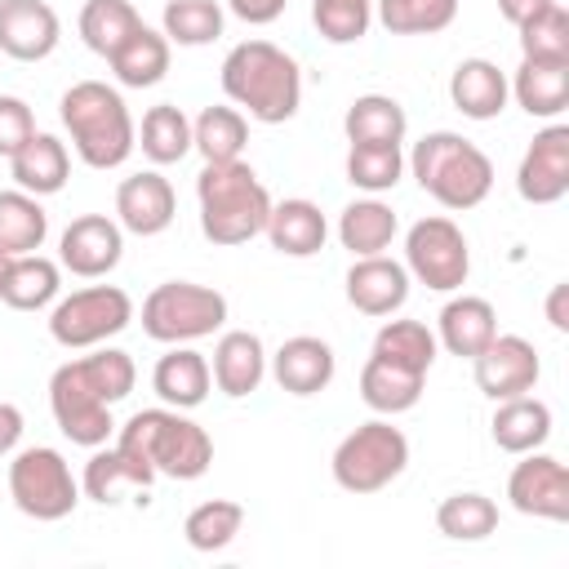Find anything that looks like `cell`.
Instances as JSON below:
<instances>
[{
	"instance_id": "18",
	"label": "cell",
	"mask_w": 569,
	"mask_h": 569,
	"mask_svg": "<svg viewBox=\"0 0 569 569\" xmlns=\"http://www.w3.org/2000/svg\"><path fill=\"white\" fill-rule=\"evenodd\" d=\"M347 302L360 316H396L409 302V271L387 253L356 258L347 271Z\"/></svg>"
},
{
	"instance_id": "10",
	"label": "cell",
	"mask_w": 569,
	"mask_h": 569,
	"mask_svg": "<svg viewBox=\"0 0 569 569\" xmlns=\"http://www.w3.org/2000/svg\"><path fill=\"white\" fill-rule=\"evenodd\" d=\"M405 271L436 293L462 289L471 276V244H467L462 227L445 213L418 218L405 231Z\"/></svg>"
},
{
	"instance_id": "48",
	"label": "cell",
	"mask_w": 569,
	"mask_h": 569,
	"mask_svg": "<svg viewBox=\"0 0 569 569\" xmlns=\"http://www.w3.org/2000/svg\"><path fill=\"white\" fill-rule=\"evenodd\" d=\"M284 4H289V0H227V9H231L240 22H249V27L276 22V18L284 13Z\"/></svg>"
},
{
	"instance_id": "35",
	"label": "cell",
	"mask_w": 569,
	"mask_h": 569,
	"mask_svg": "<svg viewBox=\"0 0 569 569\" xmlns=\"http://www.w3.org/2000/svg\"><path fill=\"white\" fill-rule=\"evenodd\" d=\"M49 236V213L31 191H0V249L4 253H36Z\"/></svg>"
},
{
	"instance_id": "22",
	"label": "cell",
	"mask_w": 569,
	"mask_h": 569,
	"mask_svg": "<svg viewBox=\"0 0 569 569\" xmlns=\"http://www.w3.org/2000/svg\"><path fill=\"white\" fill-rule=\"evenodd\" d=\"M507 89L520 102V111H529L538 120H556L569 107V62H560V58H520Z\"/></svg>"
},
{
	"instance_id": "49",
	"label": "cell",
	"mask_w": 569,
	"mask_h": 569,
	"mask_svg": "<svg viewBox=\"0 0 569 569\" xmlns=\"http://www.w3.org/2000/svg\"><path fill=\"white\" fill-rule=\"evenodd\" d=\"M22 409L18 405H9V400H0V458H9L13 449H18V440H22Z\"/></svg>"
},
{
	"instance_id": "40",
	"label": "cell",
	"mask_w": 569,
	"mask_h": 569,
	"mask_svg": "<svg viewBox=\"0 0 569 569\" xmlns=\"http://www.w3.org/2000/svg\"><path fill=\"white\" fill-rule=\"evenodd\" d=\"M240 525H244V507H240V502H231V498H209V502H200V507L187 511L182 538H187V547H196V551H222V547L236 542Z\"/></svg>"
},
{
	"instance_id": "26",
	"label": "cell",
	"mask_w": 569,
	"mask_h": 569,
	"mask_svg": "<svg viewBox=\"0 0 569 569\" xmlns=\"http://www.w3.org/2000/svg\"><path fill=\"white\" fill-rule=\"evenodd\" d=\"M507 98H511L507 76L489 58H462L453 67V76H449V102L467 120H493V116H502Z\"/></svg>"
},
{
	"instance_id": "6",
	"label": "cell",
	"mask_w": 569,
	"mask_h": 569,
	"mask_svg": "<svg viewBox=\"0 0 569 569\" xmlns=\"http://www.w3.org/2000/svg\"><path fill=\"white\" fill-rule=\"evenodd\" d=\"M227 325V298L196 280H164L142 298V333L151 342H200Z\"/></svg>"
},
{
	"instance_id": "1",
	"label": "cell",
	"mask_w": 569,
	"mask_h": 569,
	"mask_svg": "<svg viewBox=\"0 0 569 569\" xmlns=\"http://www.w3.org/2000/svg\"><path fill=\"white\" fill-rule=\"evenodd\" d=\"M222 93L258 124H284L302 107V71L271 40H240L222 58Z\"/></svg>"
},
{
	"instance_id": "32",
	"label": "cell",
	"mask_w": 569,
	"mask_h": 569,
	"mask_svg": "<svg viewBox=\"0 0 569 569\" xmlns=\"http://www.w3.org/2000/svg\"><path fill=\"white\" fill-rule=\"evenodd\" d=\"M58 289H62V267L36 249V253L13 258L9 276H4V289H0V302L13 307V311H40L58 298Z\"/></svg>"
},
{
	"instance_id": "41",
	"label": "cell",
	"mask_w": 569,
	"mask_h": 569,
	"mask_svg": "<svg viewBox=\"0 0 569 569\" xmlns=\"http://www.w3.org/2000/svg\"><path fill=\"white\" fill-rule=\"evenodd\" d=\"M160 31L169 44H182V49L213 44L222 36V4L218 0H169Z\"/></svg>"
},
{
	"instance_id": "29",
	"label": "cell",
	"mask_w": 569,
	"mask_h": 569,
	"mask_svg": "<svg viewBox=\"0 0 569 569\" xmlns=\"http://www.w3.org/2000/svg\"><path fill=\"white\" fill-rule=\"evenodd\" d=\"M396 231H400L396 209L382 204L378 196L351 200V204L338 213V240H342V249H351V258H369V253L391 249Z\"/></svg>"
},
{
	"instance_id": "47",
	"label": "cell",
	"mask_w": 569,
	"mask_h": 569,
	"mask_svg": "<svg viewBox=\"0 0 569 569\" xmlns=\"http://www.w3.org/2000/svg\"><path fill=\"white\" fill-rule=\"evenodd\" d=\"M31 133H36L31 107H27L22 98H13V93H0V156L9 160Z\"/></svg>"
},
{
	"instance_id": "23",
	"label": "cell",
	"mask_w": 569,
	"mask_h": 569,
	"mask_svg": "<svg viewBox=\"0 0 569 569\" xmlns=\"http://www.w3.org/2000/svg\"><path fill=\"white\" fill-rule=\"evenodd\" d=\"M498 333V311L489 298H476V293H462V298H449L436 316V342L449 351V356H476L485 351V342Z\"/></svg>"
},
{
	"instance_id": "44",
	"label": "cell",
	"mask_w": 569,
	"mask_h": 569,
	"mask_svg": "<svg viewBox=\"0 0 569 569\" xmlns=\"http://www.w3.org/2000/svg\"><path fill=\"white\" fill-rule=\"evenodd\" d=\"M311 22L329 44H356L373 22V0H311Z\"/></svg>"
},
{
	"instance_id": "43",
	"label": "cell",
	"mask_w": 569,
	"mask_h": 569,
	"mask_svg": "<svg viewBox=\"0 0 569 569\" xmlns=\"http://www.w3.org/2000/svg\"><path fill=\"white\" fill-rule=\"evenodd\" d=\"M405 178V151L400 147H387V142H351L347 151V182L378 196V191H391L396 182Z\"/></svg>"
},
{
	"instance_id": "8",
	"label": "cell",
	"mask_w": 569,
	"mask_h": 569,
	"mask_svg": "<svg viewBox=\"0 0 569 569\" xmlns=\"http://www.w3.org/2000/svg\"><path fill=\"white\" fill-rule=\"evenodd\" d=\"M9 498L22 516L31 520H67L80 502V480L71 476L67 458L49 445H31V449H13L9 462Z\"/></svg>"
},
{
	"instance_id": "30",
	"label": "cell",
	"mask_w": 569,
	"mask_h": 569,
	"mask_svg": "<svg viewBox=\"0 0 569 569\" xmlns=\"http://www.w3.org/2000/svg\"><path fill=\"white\" fill-rule=\"evenodd\" d=\"M422 382L427 373H413V369H400L382 356H369L365 369H360V400L373 409V413H405L418 405L422 396Z\"/></svg>"
},
{
	"instance_id": "3",
	"label": "cell",
	"mask_w": 569,
	"mask_h": 569,
	"mask_svg": "<svg viewBox=\"0 0 569 569\" xmlns=\"http://www.w3.org/2000/svg\"><path fill=\"white\" fill-rule=\"evenodd\" d=\"M196 200H200V231L213 244H249L253 236H262L267 213H271V196L258 182L253 164L244 160H218L204 164L196 178Z\"/></svg>"
},
{
	"instance_id": "14",
	"label": "cell",
	"mask_w": 569,
	"mask_h": 569,
	"mask_svg": "<svg viewBox=\"0 0 569 569\" xmlns=\"http://www.w3.org/2000/svg\"><path fill=\"white\" fill-rule=\"evenodd\" d=\"M507 498L520 516H538V520H569V471L560 458L551 453H520V462L507 476Z\"/></svg>"
},
{
	"instance_id": "21",
	"label": "cell",
	"mask_w": 569,
	"mask_h": 569,
	"mask_svg": "<svg viewBox=\"0 0 569 569\" xmlns=\"http://www.w3.org/2000/svg\"><path fill=\"white\" fill-rule=\"evenodd\" d=\"M262 236H267L271 249L284 253V258H311V253L325 249L329 222H325V213H320L316 200L293 196V200H280V204L271 200V213H267Z\"/></svg>"
},
{
	"instance_id": "37",
	"label": "cell",
	"mask_w": 569,
	"mask_h": 569,
	"mask_svg": "<svg viewBox=\"0 0 569 569\" xmlns=\"http://www.w3.org/2000/svg\"><path fill=\"white\" fill-rule=\"evenodd\" d=\"M138 27H142V13L129 0H84L80 9V40L98 58H111Z\"/></svg>"
},
{
	"instance_id": "13",
	"label": "cell",
	"mask_w": 569,
	"mask_h": 569,
	"mask_svg": "<svg viewBox=\"0 0 569 569\" xmlns=\"http://www.w3.org/2000/svg\"><path fill=\"white\" fill-rule=\"evenodd\" d=\"M120 258H124V227L107 213L71 218L62 240H58V267L80 276V280H98V276L116 271Z\"/></svg>"
},
{
	"instance_id": "50",
	"label": "cell",
	"mask_w": 569,
	"mask_h": 569,
	"mask_svg": "<svg viewBox=\"0 0 569 569\" xmlns=\"http://www.w3.org/2000/svg\"><path fill=\"white\" fill-rule=\"evenodd\" d=\"M547 320H551L556 333L569 329V284H565V280L551 284V293H547Z\"/></svg>"
},
{
	"instance_id": "42",
	"label": "cell",
	"mask_w": 569,
	"mask_h": 569,
	"mask_svg": "<svg viewBox=\"0 0 569 569\" xmlns=\"http://www.w3.org/2000/svg\"><path fill=\"white\" fill-rule=\"evenodd\" d=\"M373 18L391 36H436L458 18V0H373Z\"/></svg>"
},
{
	"instance_id": "52",
	"label": "cell",
	"mask_w": 569,
	"mask_h": 569,
	"mask_svg": "<svg viewBox=\"0 0 569 569\" xmlns=\"http://www.w3.org/2000/svg\"><path fill=\"white\" fill-rule=\"evenodd\" d=\"M9 267H13V253H4V249H0V289H4V276H9Z\"/></svg>"
},
{
	"instance_id": "17",
	"label": "cell",
	"mask_w": 569,
	"mask_h": 569,
	"mask_svg": "<svg viewBox=\"0 0 569 569\" xmlns=\"http://www.w3.org/2000/svg\"><path fill=\"white\" fill-rule=\"evenodd\" d=\"M178 213V196L164 173L142 169L116 187V222L133 236H160Z\"/></svg>"
},
{
	"instance_id": "16",
	"label": "cell",
	"mask_w": 569,
	"mask_h": 569,
	"mask_svg": "<svg viewBox=\"0 0 569 569\" xmlns=\"http://www.w3.org/2000/svg\"><path fill=\"white\" fill-rule=\"evenodd\" d=\"M62 22L44 0H0V53L13 62H40L58 49Z\"/></svg>"
},
{
	"instance_id": "36",
	"label": "cell",
	"mask_w": 569,
	"mask_h": 569,
	"mask_svg": "<svg viewBox=\"0 0 569 569\" xmlns=\"http://www.w3.org/2000/svg\"><path fill=\"white\" fill-rule=\"evenodd\" d=\"M436 333L422 325V320H382V329L373 333V351L369 356H382L400 369H413V373H427L436 365Z\"/></svg>"
},
{
	"instance_id": "46",
	"label": "cell",
	"mask_w": 569,
	"mask_h": 569,
	"mask_svg": "<svg viewBox=\"0 0 569 569\" xmlns=\"http://www.w3.org/2000/svg\"><path fill=\"white\" fill-rule=\"evenodd\" d=\"M520 31V53L525 58H560L569 62V13L556 4H547L542 13H533L529 22L516 27Z\"/></svg>"
},
{
	"instance_id": "51",
	"label": "cell",
	"mask_w": 569,
	"mask_h": 569,
	"mask_svg": "<svg viewBox=\"0 0 569 569\" xmlns=\"http://www.w3.org/2000/svg\"><path fill=\"white\" fill-rule=\"evenodd\" d=\"M547 4H556V0H498V13H502L511 27H520V22H529L533 13H542Z\"/></svg>"
},
{
	"instance_id": "28",
	"label": "cell",
	"mask_w": 569,
	"mask_h": 569,
	"mask_svg": "<svg viewBox=\"0 0 569 569\" xmlns=\"http://www.w3.org/2000/svg\"><path fill=\"white\" fill-rule=\"evenodd\" d=\"M489 431H493V445L502 453H529V449H542L547 436H551V409L538 400V396H511V400H498L493 418H489Z\"/></svg>"
},
{
	"instance_id": "45",
	"label": "cell",
	"mask_w": 569,
	"mask_h": 569,
	"mask_svg": "<svg viewBox=\"0 0 569 569\" xmlns=\"http://www.w3.org/2000/svg\"><path fill=\"white\" fill-rule=\"evenodd\" d=\"M80 369L84 378L93 382V391L107 400V405H120L133 382H138V369H133V356L120 351V347H98L93 356H80Z\"/></svg>"
},
{
	"instance_id": "33",
	"label": "cell",
	"mask_w": 569,
	"mask_h": 569,
	"mask_svg": "<svg viewBox=\"0 0 569 569\" xmlns=\"http://www.w3.org/2000/svg\"><path fill=\"white\" fill-rule=\"evenodd\" d=\"M342 129H347V142H387V147H400L405 142V129H409V116L387 93H360L347 107Z\"/></svg>"
},
{
	"instance_id": "19",
	"label": "cell",
	"mask_w": 569,
	"mask_h": 569,
	"mask_svg": "<svg viewBox=\"0 0 569 569\" xmlns=\"http://www.w3.org/2000/svg\"><path fill=\"white\" fill-rule=\"evenodd\" d=\"M333 347L325 338H311V333H298V338H284L280 351L271 356V373L280 382V391L289 396H316L333 382Z\"/></svg>"
},
{
	"instance_id": "38",
	"label": "cell",
	"mask_w": 569,
	"mask_h": 569,
	"mask_svg": "<svg viewBox=\"0 0 569 569\" xmlns=\"http://www.w3.org/2000/svg\"><path fill=\"white\" fill-rule=\"evenodd\" d=\"M138 147H142V156L151 164H178L191 151V120H187V111L173 107V102H156L142 116Z\"/></svg>"
},
{
	"instance_id": "25",
	"label": "cell",
	"mask_w": 569,
	"mask_h": 569,
	"mask_svg": "<svg viewBox=\"0 0 569 569\" xmlns=\"http://www.w3.org/2000/svg\"><path fill=\"white\" fill-rule=\"evenodd\" d=\"M151 387H156V396H160L169 409H196V405H204V396H209V387H213V373H209V360H204L196 347L178 342V347H169V351L156 360Z\"/></svg>"
},
{
	"instance_id": "20",
	"label": "cell",
	"mask_w": 569,
	"mask_h": 569,
	"mask_svg": "<svg viewBox=\"0 0 569 569\" xmlns=\"http://www.w3.org/2000/svg\"><path fill=\"white\" fill-rule=\"evenodd\" d=\"M151 480H156V471H151L147 462H138V458L124 453L120 445H111V449L98 445L93 458L84 462L80 493L93 498V502H102V507H116V502H124V498H133V493H147Z\"/></svg>"
},
{
	"instance_id": "39",
	"label": "cell",
	"mask_w": 569,
	"mask_h": 569,
	"mask_svg": "<svg viewBox=\"0 0 569 569\" xmlns=\"http://www.w3.org/2000/svg\"><path fill=\"white\" fill-rule=\"evenodd\" d=\"M436 529L453 542H480L498 529V507L493 498L467 489V493H449L440 507H436Z\"/></svg>"
},
{
	"instance_id": "4",
	"label": "cell",
	"mask_w": 569,
	"mask_h": 569,
	"mask_svg": "<svg viewBox=\"0 0 569 569\" xmlns=\"http://www.w3.org/2000/svg\"><path fill=\"white\" fill-rule=\"evenodd\" d=\"M116 445L147 462L156 476L169 480H200L213 462V440L187 409H138L124 427H116Z\"/></svg>"
},
{
	"instance_id": "2",
	"label": "cell",
	"mask_w": 569,
	"mask_h": 569,
	"mask_svg": "<svg viewBox=\"0 0 569 569\" xmlns=\"http://www.w3.org/2000/svg\"><path fill=\"white\" fill-rule=\"evenodd\" d=\"M62 129L71 133L76 156L89 169H120L138 147V124L120 98V89L102 80H80L58 102Z\"/></svg>"
},
{
	"instance_id": "12",
	"label": "cell",
	"mask_w": 569,
	"mask_h": 569,
	"mask_svg": "<svg viewBox=\"0 0 569 569\" xmlns=\"http://www.w3.org/2000/svg\"><path fill=\"white\" fill-rule=\"evenodd\" d=\"M471 373H476V387L498 405V400H511V396H525L538 387V373H542V360L533 351L529 338L520 333H493L485 342V351L471 356Z\"/></svg>"
},
{
	"instance_id": "31",
	"label": "cell",
	"mask_w": 569,
	"mask_h": 569,
	"mask_svg": "<svg viewBox=\"0 0 569 569\" xmlns=\"http://www.w3.org/2000/svg\"><path fill=\"white\" fill-rule=\"evenodd\" d=\"M111 62V76L124 84V89H151L164 80L169 71V40L164 31H151L147 22L107 58Z\"/></svg>"
},
{
	"instance_id": "11",
	"label": "cell",
	"mask_w": 569,
	"mask_h": 569,
	"mask_svg": "<svg viewBox=\"0 0 569 569\" xmlns=\"http://www.w3.org/2000/svg\"><path fill=\"white\" fill-rule=\"evenodd\" d=\"M49 409H53V422L62 427V436L71 445H84V449H98L116 436V418H111V405L93 391V382L84 378L80 360H67L53 369L49 378Z\"/></svg>"
},
{
	"instance_id": "34",
	"label": "cell",
	"mask_w": 569,
	"mask_h": 569,
	"mask_svg": "<svg viewBox=\"0 0 569 569\" xmlns=\"http://www.w3.org/2000/svg\"><path fill=\"white\" fill-rule=\"evenodd\" d=\"M244 142H249V120L240 107H204L191 120V147L204 156V164L240 160Z\"/></svg>"
},
{
	"instance_id": "9",
	"label": "cell",
	"mask_w": 569,
	"mask_h": 569,
	"mask_svg": "<svg viewBox=\"0 0 569 569\" xmlns=\"http://www.w3.org/2000/svg\"><path fill=\"white\" fill-rule=\"evenodd\" d=\"M133 320V298L116 284H89L53 302L49 311V338L67 351L102 347L107 338L124 333Z\"/></svg>"
},
{
	"instance_id": "15",
	"label": "cell",
	"mask_w": 569,
	"mask_h": 569,
	"mask_svg": "<svg viewBox=\"0 0 569 569\" xmlns=\"http://www.w3.org/2000/svg\"><path fill=\"white\" fill-rule=\"evenodd\" d=\"M516 191L529 204H556L569 191V124H547L533 133L516 169Z\"/></svg>"
},
{
	"instance_id": "5",
	"label": "cell",
	"mask_w": 569,
	"mask_h": 569,
	"mask_svg": "<svg viewBox=\"0 0 569 569\" xmlns=\"http://www.w3.org/2000/svg\"><path fill=\"white\" fill-rule=\"evenodd\" d=\"M405 164L418 187L445 209H476L493 191V160L453 129L422 133Z\"/></svg>"
},
{
	"instance_id": "27",
	"label": "cell",
	"mask_w": 569,
	"mask_h": 569,
	"mask_svg": "<svg viewBox=\"0 0 569 569\" xmlns=\"http://www.w3.org/2000/svg\"><path fill=\"white\" fill-rule=\"evenodd\" d=\"M9 173H13L18 191H31V196H53V191H62V187H67V173H71L67 142L36 129V133L9 156Z\"/></svg>"
},
{
	"instance_id": "7",
	"label": "cell",
	"mask_w": 569,
	"mask_h": 569,
	"mask_svg": "<svg viewBox=\"0 0 569 569\" xmlns=\"http://www.w3.org/2000/svg\"><path fill=\"white\" fill-rule=\"evenodd\" d=\"M333 480L347 493H378L409 467V440L387 418H369L347 431L333 449Z\"/></svg>"
},
{
	"instance_id": "24",
	"label": "cell",
	"mask_w": 569,
	"mask_h": 569,
	"mask_svg": "<svg viewBox=\"0 0 569 569\" xmlns=\"http://www.w3.org/2000/svg\"><path fill=\"white\" fill-rule=\"evenodd\" d=\"M213 382L222 396L240 400L249 391H258V382L267 378V351H262V338L249 333V329H227L213 347V365H209Z\"/></svg>"
}]
</instances>
